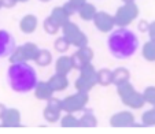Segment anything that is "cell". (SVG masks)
Wrapping results in <instances>:
<instances>
[{"label": "cell", "mask_w": 155, "mask_h": 134, "mask_svg": "<svg viewBox=\"0 0 155 134\" xmlns=\"http://www.w3.org/2000/svg\"><path fill=\"white\" fill-rule=\"evenodd\" d=\"M106 45L113 58L118 60H126L137 52L140 41L135 32L128 27H118L108 33Z\"/></svg>", "instance_id": "6da1fadb"}, {"label": "cell", "mask_w": 155, "mask_h": 134, "mask_svg": "<svg viewBox=\"0 0 155 134\" xmlns=\"http://www.w3.org/2000/svg\"><path fill=\"white\" fill-rule=\"evenodd\" d=\"M7 82L11 91L15 93H29L35 92L38 81L36 69L28 62H17L11 63L7 69Z\"/></svg>", "instance_id": "7a4b0ae2"}, {"label": "cell", "mask_w": 155, "mask_h": 134, "mask_svg": "<svg viewBox=\"0 0 155 134\" xmlns=\"http://www.w3.org/2000/svg\"><path fill=\"white\" fill-rule=\"evenodd\" d=\"M97 70L94 67L92 63H87L81 70H80V77L76 79L74 85L78 92L89 93L94 89V86L97 85Z\"/></svg>", "instance_id": "3957f363"}, {"label": "cell", "mask_w": 155, "mask_h": 134, "mask_svg": "<svg viewBox=\"0 0 155 134\" xmlns=\"http://www.w3.org/2000/svg\"><path fill=\"white\" fill-rule=\"evenodd\" d=\"M137 17H139V7L136 6V3H124V6L120 7L114 14L115 26L128 27Z\"/></svg>", "instance_id": "277c9868"}, {"label": "cell", "mask_w": 155, "mask_h": 134, "mask_svg": "<svg viewBox=\"0 0 155 134\" xmlns=\"http://www.w3.org/2000/svg\"><path fill=\"white\" fill-rule=\"evenodd\" d=\"M61 32H62V36H64L68 38L71 43V45H74L77 49L88 45V37L84 34V32H81V29L74 22L69 21L68 24L61 27Z\"/></svg>", "instance_id": "5b68a950"}, {"label": "cell", "mask_w": 155, "mask_h": 134, "mask_svg": "<svg viewBox=\"0 0 155 134\" xmlns=\"http://www.w3.org/2000/svg\"><path fill=\"white\" fill-rule=\"evenodd\" d=\"M88 100H89V96L88 93H84V92H78L74 94H70V96L64 97L62 100V108H63L64 112H78V111L84 110L85 105L88 104Z\"/></svg>", "instance_id": "8992f818"}, {"label": "cell", "mask_w": 155, "mask_h": 134, "mask_svg": "<svg viewBox=\"0 0 155 134\" xmlns=\"http://www.w3.org/2000/svg\"><path fill=\"white\" fill-rule=\"evenodd\" d=\"M17 48L14 36L4 29H0V59L10 58Z\"/></svg>", "instance_id": "52a82bcc"}, {"label": "cell", "mask_w": 155, "mask_h": 134, "mask_svg": "<svg viewBox=\"0 0 155 134\" xmlns=\"http://www.w3.org/2000/svg\"><path fill=\"white\" fill-rule=\"evenodd\" d=\"M92 22H94L95 27L102 33H110L115 27L114 15H110L106 11H97Z\"/></svg>", "instance_id": "ba28073f"}, {"label": "cell", "mask_w": 155, "mask_h": 134, "mask_svg": "<svg viewBox=\"0 0 155 134\" xmlns=\"http://www.w3.org/2000/svg\"><path fill=\"white\" fill-rule=\"evenodd\" d=\"M113 127H132L135 126V115L130 111H120L110 118Z\"/></svg>", "instance_id": "9c48e42d"}, {"label": "cell", "mask_w": 155, "mask_h": 134, "mask_svg": "<svg viewBox=\"0 0 155 134\" xmlns=\"http://www.w3.org/2000/svg\"><path fill=\"white\" fill-rule=\"evenodd\" d=\"M121 101L129 108H135V110H139V108H143L146 103V99H144V94L137 92L135 89L133 92H130L129 94L121 97Z\"/></svg>", "instance_id": "30bf717a"}, {"label": "cell", "mask_w": 155, "mask_h": 134, "mask_svg": "<svg viewBox=\"0 0 155 134\" xmlns=\"http://www.w3.org/2000/svg\"><path fill=\"white\" fill-rule=\"evenodd\" d=\"M37 25H38L37 17H36V15H33V14H28V15H25V17L21 19L19 29L22 30L24 33H26V34H32L33 32H36Z\"/></svg>", "instance_id": "8fae6325"}, {"label": "cell", "mask_w": 155, "mask_h": 134, "mask_svg": "<svg viewBox=\"0 0 155 134\" xmlns=\"http://www.w3.org/2000/svg\"><path fill=\"white\" fill-rule=\"evenodd\" d=\"M71 70H74L73 63H71V56L62 55V56H59V58L56 59V62H55V73L68 75Z\"/></svg>", "instance_id": "7c38bea8"}, {"label": "cell", "mask_w": 155, "mask_h": 134, "mask_svg": "<svg viewBox=\"0 0 155 134\" xmlns=\"http://www.w3.org/2000/svg\"><path fill=\"white\" fill-rule=\"evenodd\" d=\"M48 84H50V86L54 89V92H62L69 86L68 75L55 73L50 79H48Z\"/></svg>", "instance_id": "4fadbf2b"}, {"label": "cell", "mask_w": 155, "mask_h": 134, "mask_svg": "<svg viewBox=\"0 0 155 134\" xmlns=\"http://www.w3.org/2000/svg\"><path fill=\"white\" fill-rule=\"evenodd\" d=\"M54 93H55V92H54V89L50 86L48 81L38 82L35 89V96L37 100H45V101H47V100H50L51 97L54 96Z\"/></svg>", "instance_id": "5bb4252c"}, {"label": "cell", "mask_w": 155, "mask_h": 134, "mask_svg": "<svg viewBox=\"0 0 155 134\" xmlns=\"http://www.w3.org/2000/svg\"><path fill=\"white\" fill-rule=\"evenodd\" d=\"M3 120H4V126H11V127H18V126H21L19 111L15 110V108L7 110L3 116Z\"/></svg>", "instance_id": "9a60e30c"}, {"label": "cell", "mask_w": 155, "mask_h": 134, "mask_svg": "<svg viewBox=\"0 0 155 134\" xmlns=\"http://www.w3.org/2000/svg\"><path fill=\"white\" fill-rule=\"evenodd\" d=\"M50 17L52 18V19L55 21V22L61 27L63 26V25L68 24V22H69V18H70L68 15V12L64 11L63 6H62V7H54L52 11H51V14H50Z\"/></svg>", "instance_id": "2e32d148"}, {"label": "cell", "mask_w": 155, "mask_h": 134, "mask_svg": "<svg viewBox=\"0 0 155 134\" xmlns=\"http://www.w3.org/2000/svg\"><path fill=\"white\" fill-rule=\"evenodd\" d=\"M130 79V73L126 67H117L115 70H113V84L117 86V85L126 82Z\"/></svg>", "instance_id": "e0dca14e"}, {"label": "cell", "mask_w": 155, "mask_h": 134, "mask_svg": "<svg viewBox=\"0 0 155 134\" xmlns=\"http://www.w3.org/2000/svg\"><path fill=\"white\" fill-rule=\"evenodd\" d=\"M96 14H97L96 7H95L92 3H88V2L84 4V6L80 7V10H78L80 18L84 21H94V18Z\"/></svg>", "instance_id": "ac0fdd59"}, {"label": "cell", "mask_w": 155, "mask_h": 134, "mask_svg": "<svg viewBox=\"0 0 155 134\" xmlns=\"http://www.w3.org/2000/svg\"><path fill=\"white\" fill-rule=\"evenodd\" d=\"M97 77V85L100 86H108L113 84V71L108 69H100L96 74Z\"/></svg>", "instance_id": "d6986e66"}, {"label": "cell", "mask_w": 155, "mask_h": 134, "mask_svg": "<svg viewBox=\"0 0 155 134\" xmlns=\"http://www.w3.org/2000/svg\"><path fill=\"white\" fill-rule=\"evenodd\" d=\"M22 49H24V53H25V58H26L28 62L36 60V58H37L38 52H40V48L36 45L35 43H26L22 45Z\"/></svg>", "instance_id": "ffe728a7"}, {"label": "cell", "mask_w": 155, "mask_h": 134, "mask_svg": "<svg viewBox=\"0 0 155 134\" xmlns=\"http://www.w3.org/2000/svg\"><path fill=\"white\" fill-rule=\"evenodd\" d=\"M141 55L147 62H155V41L148 40L143 45Z\"/></svg>", "instance_id": "44dd1931"}, {"label": "cell", "mask_w": 155, "mask_h": 134, "mask_svg": "<svg viewBox=\"0 0 155 134\" xmlns=\"http://www.w3.org/2000/svg\"><path fill=\"white\" fill-rule=\"evenodd\" d=\"M78 119H80V127H96L97 126V119L92 111L85 112Z\"/></svg>", "instance_id": "7402d4cb"}, {"label": "cell", "mask_w": 155, "mask_h": 134, "mask_svg": "<svg viewBox=\"0 0 155 134\" xmlns=\"http://www.w3.org/2000/svg\"><path fill=\"white\" fill-rule=\"evenodd\" d=\"M36 64L40 67H47L52 63V53L48 49H40L37 58H36Z\"/></svg>", "instance_id": "603a6c76"}, {"label": "cell", "mask_w": 155, "mask_h": 134, "mask_svg": "<svg viewBox=\"0 0 155 134\" xmlns=\"http://www.w3.org/2000/svg\"><path fill=\"white\" fill-rule=\"evenodd\" d=\"M61 126L62 127H69V129L80 127V119H77L74 116V114H71V112H66V115L61 118Z\"/></svg>", "instance_id": "cb8c5ba5"}, {"label": "cell", "mask_w": 155, "mask_h": 134, "mask_svg": "<svg viewBox=\"0 0 155 134\" xmlns=\"http://www.w3.org/2000/svg\"><path fill=\"white\" fill-rule=\"evenodd\" d=\"M43 29H44L45 33H48V34L52 36V34H56V33L61 30V26H59L51 17H47L43 22Z\"/></svg>", "instance_id": "d4e9b609"}, {"label": "cell", "mask_w": 155, "mask_h": 134, "mask_svg": "<svg viewBox=\"0 0 155 134\" xmlns=\"http://www.w3.org/2000/svg\"><path fill=\"white\" fill-rule=\"evenodd\" d=\"M141 125L151 127L155 126V105H152V108L147 110L143 115H141Z\"/></svg>", "instance_id": "484cf974"}, {"label": "cell", "mask_w": 155, "mask_h": 134, "mask_svg": "<svg viewBox=\"0 0 155 134\" xmlns=\"http://www.w3.org/2000/svg\"><path fill=\"white\" fill-rule=\"evenodd\" d=\"M70 45H71V43L64 37V36L58 37L55 40V43H54V48H55V51L56 52H59V53H64L69 48H70Z\"/></svg>", "instance_id": "4316f807"}, {"label": "cell", "mask_w": 155, "mask_h": 134, "mask_svg": "<svg viewBox=\"0 0 155 134\" xmlns=\"http://www.w3.org/2000/svg\"><path fill=\"white\" fill-rule=\"evenodd\" d=\"M77 55L81 58V60L84 62L85 64L92 63V60H94V51H92V48L88 47V45L87 47L78 48V49H77Z\"/></svg>", "instance_id": "83f0119b"}, {"label": "cell", "mask_w": 155, "mask_h": 134, "mask_svg": "<svg viewBox=\"0 0 155 134\" xmlns=\"http://www.w3.org/2000/svg\"><path fill=\"white\" fill-rule=\"evenodd\" d=\"M61 114L62 112H59V111H54V110H50V108H44V111H43V116H44V119L47 120L48 123H56V122H59L61 120Z\"/></svg>", "instance_id": "f1b7e54d"}, {"label": "cell", "mask_w": 155, "mask_h": 134, "mask_svg": "<svg viewBox=\"0 0 155 134\" xmlns=\"http://www.w3.org/2000/svg\"><path fill=\"white\" fill-rule=\"evenodd\" d=\"M133 91H135V86H133V84H132L130 81H126V82H122V84L117 85V93L120 97L126 96V94H129Z\"/></svg>", "instance_id": "f546056e"}, {"label": "cell", "mask_w": 155, "mask_h": 134, "mask_svg": "<svg viewBox=\"0 0 155 134\" xmlns=\"http://www.w3.org/2000/svg\"><path fill=\"white\" fill-rule=\"evenodd\" d=\"M10 62H11V63H17V62H28L26 58H25V53H24V49H22V45L15 48V51L12 52V55L10 56Z\"/></svg>", "instance_id": "4dcf8cb0"}, {"label": "cell", "mask_w": 155, "mask_h": 134, "mask_svg": "<svg viewBox=\"0 0 155 134\" xmlns=\"http://www.w3.org/2000/svg\"><path fill=\"white\" fill-rule=\"evenodd\" d=\"M146 103L150 105H155V86H147L143 92Z\"/></svg>", "instance_id": "1f68e13d"}, {"label": "cell", "mask_w": 155, "mask_h": 134, "mask_svg": "<svg viewBox=\"0 0 155 134\" xmlns=\"http://www.w3.org/2000/svg\"><path fill=\"white\" fill-rule=\"evenodd\" d=\"M47 108H50V110H54V111H59V112H62L63 111V108H62V100L56 99V97H51L50 100H47V105H45Z\"/></svg>", "instance_id": "d6a6232c"}, {"label": "cell", "mask_w": 155, "mask_h": 134, "mask_svg": "<svg viewBox=\"0 0 155 134\" xmlns=\"http://www.w3.org/2000/svg\"><path fill=\"white\" fill-rule=\"evenodd\" d=\"M71 63H73L74 70H81L82 67L85 66V63L81 60V58L77 55V52H74L73 55H71Z\"/></svg>", "instance_id": "836d02e7"}, {"label": "cell", "mask_w": 155, "mask_h": 134, "mask_svg": "<svg viewBox=\"0 0 155 134\" xmlns=\"http://www.w3.org/2000/svg\"><path fill=\"white\" fill-rule=\"evenodd\" d=\"M63 8H64V11L68 12L69 17H71V15H74V14H77V12H78V8H77V7H74L70 2H66V3L63 4Z\"/></svg>", "instance_id": "e575fe53"}, {"label": "cell", "mask_w": 155, "mask_h": 134, "mask_svg": "<svg viewBox=\"0 0 155 134\" xmlns=\"http://www.w3.org/2000/svg\"><path fill=\"white\" fill-rule=\"evenodd\" d=\"M148 27H150V22L146 19H141L137 25L139 32H141V33H148Z\"/></svg>", "instance_id": "d590c367"}, {"label": "cell", "mask_w": 155, "mask_h": 134, "mask_svg": "<svg viewBox=\"0 0 155 134\" xmlns=\"http://www.w3.org/2000/svg\"><path fill=\"white\" fill-rule=\"evenodd\" d=\"M148 36H150V40L155 41V21H154V22H150Z\"/></svg>", "instance_id": "8d00e7d4"}, {"label": "cell", "mask_w": 155, "mask_h": 134, "mask_svg": "<svg viewBox=\"0 0 155 134\" xmlns=\"http://www.w3.org/2000/svg\"><path fill=\"white\" fill-rule=\"evenodd\" d=\"M2 2V6L7 7V8H10V7H14L15 4L18 3L17 0H0Z\"/></svg>", "instance_id": "74e56055"}, {"label": "cell", "mask_w": 155, "mask_h": 134, "mask_svg": "<svg viewBox=\"0 0 155 134\" xmlns=\"http://www.w3.org/2000/svg\"><path fill=\"white\" fill-rule=\"evenodd\" d=\"M69 2H70V3L73 4L74 7H77L78 10H80V7L84 6V4L87 3V0H69Z\"/></svg>", "instance_id": "f35d334b"}, {"label": "cell", "mask_w": 155, "mask_h": 134, "mask_svg": "<svg viewBox=\"0 0 155 134\" xmlns=\"http://www.w3.org/2000/svg\"><path fill=\"white\" fill-rule=\"evenodd\" d=\"M6 111H7V108L4 107L3 104H0V118H3V116H4V114H6Z\"/></svg>", "instance_id": "ab89813d"}, {"label": "cell", "mask_w": 155, "mask_h": 134, "mask_svg": "<svg viewBox=\"0 0 155 134\" xmlns=\"http://www.w3.org/2000/svg\"><path fill=\"white\" fill-rule=\"evenodd\" d=\"M124 3H135L136 0H122Z\"/></svg>", "instance_id": "60d3db41"}, {"label": "cell", "mask_w": 155, "mask_h": 134, "mask_svg": "<svg viewBox=\"0 0 155 134\" xmlns=\"http://www.w3.org/2000/svg\"><path fill=\"white\" fill-rule=\"evenodd\" d=\"M17 2H21V3H25V2H29V0H17Z\"/></svg>", "instance_id": "b9f144b4"}, {"label": "cell", "mask_w": 155, "mask_h": 134, "mask_svg": "<svg viewBox=\"0 0 155 134\" xmlns=\"http://www.w3.org/2000/svg\"><path fill=\"white\" fill-rule=\"evenodd\" d=\"M40 2H44V3H48V2H51V0H40Z\"/></svg>", "instance_id": "7bdbcfd3"}]
</instances>
